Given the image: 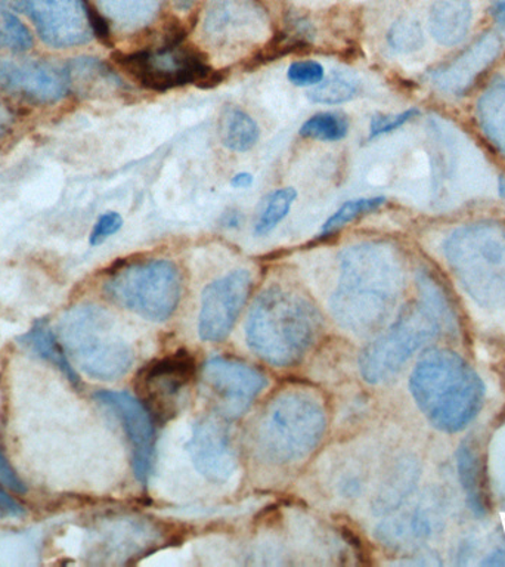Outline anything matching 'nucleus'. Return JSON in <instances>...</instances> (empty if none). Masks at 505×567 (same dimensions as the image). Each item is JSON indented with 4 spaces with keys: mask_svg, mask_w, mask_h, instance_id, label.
Here are the masks:
<instances>
[{
    "mask_svg": "<svg viewBox=\"0 0 505 567\" xmlns=\"http://www.w3.org/2000/svg\"><path fill=\"white\" fill-rule=\"evenodd\" d=\"M401 290V264L392 248L371 243L346 248L330 301L332 317L353 334H374L392 315Z\"/></svg>",
    "mask_w": 505,
    "mask_h": 567,
    "instance_id": "obj_1",
    "label": "nucleus"
},
{
    "mask_svg": "<svg viewBox=\"0 0 505 567\" xmlns=\"http://www.w3.org/2000/svg\"><path fill=\"white\" fill-rule=\"evenodd\" d=\"M318 309L300 292L282 286L261 291L248 313V348L269 365H296L321 334Z\"/></svg>",
    "mask_w": 505,
    "mask_h": 567,
    "instance_id": "obj_2",
    "label": "nucleus"
},
{
    "mask_svg": "<svg viewBox=\"0 0 505 567\" xmlns=\"http://www.w3.org/2000/svg\"><path fill=\"white\" fill-rule=\"evenodd\" d=\"M410 388L430 423L446 433L464 429L485 401L481 377L450 350L425 353L412 371Z\"/></svg>",
    "mask_w": 505,
    "mask_h": 567,
    "instance_id": "obj_3",
    "label": "nucleus"
},
{
    "mask_svg": "<svg viewBox=\"0 0 505 567\" xmlns=\"http://www.w3.org/2000/svg\"><path fill=\"white\" fill-rule=\"evenodd\" d=\"M326 429V408L313 393L286 390L261 412L256 429L257 450L270 463H297L317 450Z\"/></svg>",
    "mask_w": 505,
    "mask_h": 567,
    "instance_id": "obj_4",
    "label": "nucleus"
},
{
    "mask_svg": "<svg viewBox=\"0 0 505 567\" xmlns=\"http://www.w3.org/2000/svg\"><path fill=\"white\" fill-rule=\"evenodd\" d=\"M60 337L66 352L91 379L117 380L131 371L135 361L132 346L101 306L70 309L61 319Z\"/></svg>",
    "mask_w": 505,
    "mask_h": 567,
    "instance_id": "obj_5",
    "label": "nucleus"
},
{
    "mask_svg": "<svg viewBox=\"0 0 505 567\" xmlns=\"http://www.w3.org/2000/svg\"><path fill=\"white\" fill-rule=\"evenodd\" d=\"M445 255L468 295L482 306H505V228L474 224L456 229Z\"/></svg>",
    "mask_w": 505,
    "mask_h": 567,
    "instance_id": "obj_6",
    "label": "nucleus"
},
{
    "mask_svg": "<svg viewBox=\"0 0 505 567\" xmlns=\"http://www.w3.org/2000/svg\"><path fill=\"white\" fill-rule=\"evenodd\" d=\"M421 287V299L403 309L398 321L359 354V371L367 383L380 384L393 379L415 350L437 334L441 296L427 282Z\"/></svg>",
    "mask_w": 505,
    "mask_h": 567,
    "instance_id": "obj_7",
    "label": "nucleus"
},
{
    "mask_svg": "<svg viewBox=\"0 0 505 567\" xmlns=\"http://www.w3.org/2000/svg\"><path fill=\"white\" fill-rule=\"evenodd\" d=\"M105 296L120 308L144 319L163 322L182 299V275L172 260L135 261L115 270L104 284Z\"/></svg>",
    "mask_w": 505,
    "mask_h": 567,
    "instance_id": "obj_8",
    "label": "nucleus"
},
{
    "mask_svg": "<svg viewBox=\"0 0 505 567\" xmlns=\"http://www.w3.org/2000/svg\"><path fill=\"white\" fill-rule=\"evenodd\" d=\"M114 62L140 86L153 92L195 84L199 89L219 86L225 80L221 71L213 70L206 55L189 44L166 51L142 49L132 53H115Z\"/></svg>",
    "mask_w": 505,
    "mask_h": 567,
    "instance_id": "obj_9",
    "label": "nucleus"
},
{
    "mask_svg": "<svg viewBox=\"0 0 505 567\" xmlns=\"http://www.w3.org/2000/svg\"><path fill=\"white\" fill-rule=\"evenodd\" d=\"M251 286V274L238 269L204 288L198 317V334L203 341L219 343L229 336L247 303Z\"/></svg>",
    "mask_w": 505,
    "mask_h": 567,
    "instance_id": "obj_10",
    "label": "nucleus"
},
{
    "mask_svg": "<svg viewBox=\"0 0 505 567\" xmlns=\"http://www.w3.org/2000/svg\"><path fill=\"white\" fill-rule=\"evenodd\" d=\"M49 47L65 49L87 43L93 31L83 0H18Z\"/></svg>",
    "mask_w": 505,
    "mask_h": 567,
    "instance_id": "obj_11",
    "label": "nucleus"
},
{
    "mask_svg": "<svg viewBox=\"0 0 505 567\" xmlns=\"http://www.w3.org/2000/svg\"><path fill=\"white\" fill-rule=\"evenodd\" d=\"M194 374V359L185 350L155 359L140 372L137 389L153 419H171Z\"/></svg>",
    "mask_w": 505,
    "mask_h": 567,
    "instance_id": "obj_12",
    "label": "nucleus"
},
{
    "mask_svg": "<svg viewBox=\"0 0 505 567\" xmlns=\"http://www.w3.org/2000/svg\"><path fill=\"white\" fill-rule=\"evenodd\" d=\"M203 379L216 398L217 411L225 419H237L266 388V377L247 363L228 358L208 359Z\"/></svg>",
    "mask_w": 505,
    "mask_h": 567,
    "instance_id": "obj_13",
    "label": "nucleus"
},
{
    "mask_svg": "<svg viewBox=\"0 0 505 567\" xmlns=\"http://www.w3.org/2000/svg\"><path fill=\"white\" fill-rule=\"evenodd\" d=\"M93 398L101 405L113 411L122 423L132 446L133 472L141 483L148 482L155 451L154 419L148 408L127 392L101 390Z\"/></svg>",
    "mask_w": 505,
    "mask_h": 567,
    "instance_id": "obj_14",
    "label": "nucleus"
},
{
    "mask_svg": "<svg viewBox=\"0 0 505 567\" xmlns=\"http://www.w3.org/2000/svg\"><path fill=\"white\" fill-rule=\"evenodd\" d=\"M0 87L39 104H53L70 91L69 66H58L47 61L17 62L0 58Z\"/></svg>",
    "mask_w": 505,
    "mask_h": 567,
    "instance_id": "obj_15",
    "label": "nucleus"
},
{
    "mask_svg": "<svg viewBox=\"0 0 505 567\" xmlns=\"http://www.w3.org/2000/svg\"><path fill=\"white\" fill-rule=\"evenodd\" d=\"M186 450L195 470L208 482H228L237 472V451L220 416L208 415L199 420Z\"/></svg>",
    "mask_w": 505,
    "mask_h": 567,
    "instance_id": "obj_16",
    "label": "nucleus"
},
{
    "mask_svg": "<svg viewBox=\"0 0 505 567\" xmlns=\"http://www.w3.org/2000/svg\"><path fill=\"white\" fill-rule=\"evenodd\" d=\"M265 17L252 0H212L204 18V33L220 47L241 44L261 33Z\"/></svg>",
    "mask_w": 505,
    "mask_h": 567,
    "instance_id": "obj_17",
    "label": "nucleus"
},
{
    "mask_svg": "<svg viewBox=\"0 0 505 567\" xmlns=\"http://www.w3.org/2000/svg\"><path fill=\"white\" fill-rule=\"evenodd\" d=\"M499 48V40L496 35L483 34L456 60L434 71L432 75L434 86L441 89L442 92L452 93V95H461L468 91L477 75L498 56Z\"/></svg>",
    "mask_w": 505,
    "mask_h": 567,
    "instance_id": "obj_18",
    "label": "nucleus"
},
{
    "mask_svg": "<svg viewBox=\"0 0 505 567\" xmlns=\"http://www.w3.org/2000/svg\"><path fill=\"white\" fill-rule=\"evenodd\" d=\"M472 18L468 0H436L430 11V31L443 47H452L465 38Z\"/></svg>",
    "mask_w": 505,
    "mask_h": 567,
    "instance_id": "obj_19",
    "label": "nucleus"
},
{
    "mask_svg": "<svg viewBox=\"0 0 505 567\" xmlns=\"http://www.w3.org/2000/svg\"><path fill=\"white\" fill-rule=\"evenodd\" d=\"M458 472L461 483L467 492L474 512L485 514L489 509L485 458L474 443L464 442L458 447Z\"/></svg>",
    "mask_w": 505,
    "mask_h": 567,
    "instance_id": "obj_20",
    "label": "nucleus"
},
{
    "mask_svg": "<svg viewBox=\"0 0 505 567\" xmlns=\"http://www.w3.org/2000/svg\"><path fill=\"white\" fill-rule=\"evenodd\" d=\"M18 343L35 357L42 358L43 361L51 363L58 368L73 384H79L78 372L71 367L69 359L62 352L61 346L58 344L55 336L48 326L47 319H39L33 323L30 331L18 337Z\"/></svg>",
    "mask_w": 505,
    "mask_h": 567,
    "instance_id": "obj_21",
    "label": "nucleus"
},
{
    "mask_svg": "<svg viewBox=\"0 0 505 567\" xmlns=\"http://www.w3.org/2000/svg\"><path fill=\"white\" fill-rule=\"evenodd\" d=\"M313 40V29L305 18H292L288 21L286 30L275 34L268 43L256 53L251 65H261L266 62L278 61L279 58L290 55L292 52H299L303 48L310 47Z\"/></svg>",
    "mask_w": 505,
    "mask_h": 567,
    "instance_id": "obj_22",
    "label": "nucleus"
},
{
    "mask_svg": "<svg viewBox=\"0 0 505 567\" xmlns=\"http://www.w3.org/2000/svg\"><path fill=\"white\" fill-rule=\"evenodd\" d=\"M66 66H69L71 84H79L89 95L104 91H122L126 87L122 79L97 58H78V60L69 62Z\"/></svg>",
    "mask_w": 505,
    "mask_h": 567,
    "instance_id": "obj_23",
    "label": "nucleus"
},
{
    "mask_svg": "<svg viewBox=\"0 0 505 567\" xmlns=\"http://www.w3.org/2000/svg\"><path fill=\"white\" fill-rule=\"evenodd\" d=\"M259 137L260 128L246 111L229 109L221 115L220 140L226 148L235 153H246L257 144Z\"/></svg>",
    "mask_w": 505,
    "mask_h": 567,
    "instance_id": "obj_24",
    "label": "nucleus"
},
{
    "mask_svg": "<svg viewBox=\"0 0 505 567\" xmlns=\"http://www.w3.org/2000/svg\"><path fill=\"white\" fill-rule=\"evenodd\" d=\"M477 115L483 132L505 154V83L492 86L478 100Z\"/></svg>",
    "mask_w": 505,
    "mask_h": 567,
    "instance_id": "obj_25",
    "label": "nucleus"
},
{
    "mask_svg": "<svg viewBox=\"0 0 505 567\" xmlns=\"http://www.w3.org/2000/svg\"><path fill=\"white\" fill-rule=\"evenodd\" d=\"M122 29H137L153 20L163 0H97Z\"/></svg>",
    "mask_w": 505,
    "mask_h": 567,
    "instance_id": "obj_26",
    "label": "nucleus"
},
{
    "mask_svg": "<svg viewBox=\"0 0 505 567\" xmlns=\"http://www.w3.org/2000/svg\"><path fill=\"white\" fill-rule=\"evenodd\" d=\"M359 92V80L346 71H332L308 93L315 104L339 105L352 101Z\"/></svg>",
    "mask_w": 505,
    "mask_h": 567,
    "instance_id": "obj_27",
    "label": "nucleus"
},
{
    "mask_svg": "<svg viewBox=\"0 0 505 567\" xmlns=\"http://www.w3.org/2000/svg\"><path fill=\"white\" fill-rule=\"evenodd\" d=\"M296 198L297 193L295 188H282L270 193L264 199V206H261L259 217L256 220L255 233L257 235H266L277 228L286 219L288 213H290Z\"/></svg>",
    "mask_w": 505,
    "mask_h": 567,
    "instance_id": "obj_28",
    "label": "nucleus"
},
{
    "mask_svg": "<svg viewBox=\"0 0 505 567\" xmlns=\"http://www.w3.org/2000/svg\"><path fill=\"white\" fill-rule=\"evenodd\" d=\"M349 124L336 113H319L310 117L300 127V136L306 140L337 142L348 136Z\"/></svg>",
    "mask_w": 505,
    "mask_h": 567,
    "instance_id": "obj_29",
    "label": "nucleus"
},
{
    "mask_svg": "<svg viewBox=\"0 0 505 567\" xmlns=\"http://www.w3.org/2000/svg\"><path fill=\"white\" fill-rule=\"evenodd\" d=\"M383 197L350 199V202L344 203L343 206L323 224L321 237H323V235L328 237V235L337 233V230L344 228L346 225L352 224L358 217L377 210V208L383 206Z\"/></svg>",
    "mask_w": 505,
    "mask_h": 567,
    "instance_id": "obj_30",
    "label": "nucleus"
},
{
    "mask_svg": "<svg viewBox=\"0 0 505 567\" xmlns=\"http://www.w3.org/2000/svg\"><path fill=\"white\" fill-rule=\"evenodd\" d=\"M33 47V35L22 24L20 18L2 9V24H0V49H9L12 52H25Z\"/></svg>",
    "mask_w": 505,
    "mask_h": 567,
    "instance_id": "obj_31",
    "label": "nucleus"
},
{
    "mask_svg": "<svg viewBox=\"0 0 505 567\" xmlns=\"http://www.w3.org/2000/svg\"><path fill=\"white\" fill-rule=\"evenodd\" d=\"M390 47L399 52L415 51L423 43L419 24L411 21H401L392 27L389 33Z\"/></svg>",
    "mask_w": 505,
    "mask_h": 567,
    "instance_id": "obj_32",
    "label": "nucleus"
},
{
    "mask_svg": "<svg viewBox=\"0 0 505 567\" xmlns=\"http://www.w3.org/2000/svg\"><path fill=\"white\" fill-rule=\"evenodd\" d=\"M323 66L317 61H296L288 66L287 79L295 86H317L323 80Z\"/></svg>",
    "mask_w": 505,
    "mask_h": 567,
    "instance_id": "obj_33",
    "label": "nucleus"
},
{
    "mask_svg": "<svg viewBox=\"0 0 505 567\" xmlns=\"http://www.w3.org/2000/svg\"><path fill=\"white\" fill-rule=\"evenodd\" d=\"M122 226L123 217L120 216L117 212H106L96 220L95 226H93L89 243H91L93 247L101 246L106 239L117 234L118 230L122 229Z\"/></svg>",
    "mask_w": 505,
    "mask_h": 567,
    "instance_id": "obj_34",
    "label": "nucleus"
},
{
    "mask_svg": "<svg viewBox=\"0 0 505 567\" xmlns=\"http://www.w3.org/2000/svg\"><path fill=\"white\" fill-rule=\"evenodd\" d=\"M416 114H419V111L408 110L396 115H374V117L371 118L370 124V140H374L377 136L385 135V133L396 131L398 127H401L406 122H410V120Z\"/></svg>",
    "mask_w": 505,
    "mask_h": 567,
    "instance_id": "obj_35",
    "label": "nucleus"
},
{
    "mask_svg": "<svg viewBox=\"0 0 505 567\" xmlns=\"http://www.w3.org/2000/svg\"><path fill=\"white\" fill-rule=\"evenodd\" d=\"M0 483L9 487V489L17 492V494H25L27 492L24 482L18 477L16 470H13L12 465L9 464V461L7 460V456L3 455L2 451H0Z\"/></svg>",
    "mask_w": 505,
    "mask_h": 567,
    "instance_id": "obj_36",
    "label": "nucleus"
},
{
    "mask_svg": "<svg viewBox=\"0 0 505 567\" xmlns=\"http://www.w3.org/2000/svg\"><path fill=\"white\" fill-rule=\"evenodd\" d=\"M24 514L22 505L0 489V518H20Z\"/></svg>",
    "mask_w": 505,
    "mask_h": 567,
    "instance_id": "obj_37",
    "label": "nucleus"
},
{
    "mask_svg": "<svg viewBox=\"0 0 505 567\" xmlns=\"http://www.w3.org/2000/svg\"><path fill=\"white\" fill-rule=\"evenodd\" d=\"M230 185L237 189H247L252 185V175L248 172L237 173L230 181Z\"/></svg>",
    "mask_w": 505,
    "mask_h": 567,
    "instance_id": "obj_38",
    "label": "nucleus"
},
{
    "mask_svg": "<svg viewBox=\"0 0 505 567\" xmlns=\"http://www.w3.org/2000/svg\"><path fill=\"white\" fill-rule=\"evenodd\" d=\"M9 126H11V113H9L7 106L0 104V137L8 132Z\"/></svg>",
    "mask_w": 505,
    "mask_h": 567,
    "instance_id": "obj_39",
    "label": "nucleus"
},
{
    "mask_svg": "<svg viewBox=\"0 0 505 567\" xmlns=\"http://www.w3.org/2000/svg\"><path fill=\"white\" fill-rule=\"evenodd\" d=\"M492 16H494L495 20L499 22V25L503 27L505 31V2L494 3V7H492Z\"/></svg>",
    "mask_w": 505,
    "mask_h": 567,
    "instance_id": "obj_40",
    "label": "nucleus"
},
{
    "mask_svg": "<svg viewBox=\"0 0 505 567\" xmlns=\"http://www.w3.org/2000/svg\"><path fill=\"white\" fill-rule=\"evenodd\" d=\"M224 224L226 226H237L239 224L238 213H228V215L225 216Z\"/></svg>",
    "mask_w": 505,
    "mask_h": 567,
    "instance_id": "obj_41",
    "label": "nucleus"
},
{
    "mask_svg": "<svg viewBox=\"0 0 505 567\" xmlns=\"http://www.w3.org/2000/svg\"><path fill=\"white\" fill-rule=\"evenodd\" d=\"M176 7L179 9H188L190 4L195 2V0H175Z\"/></svg>",
    "mask_w": 505,
    "mask_h": 567,
    "instance_id": "obj_42",
    "label": "nucleus"
}]
</instances>
